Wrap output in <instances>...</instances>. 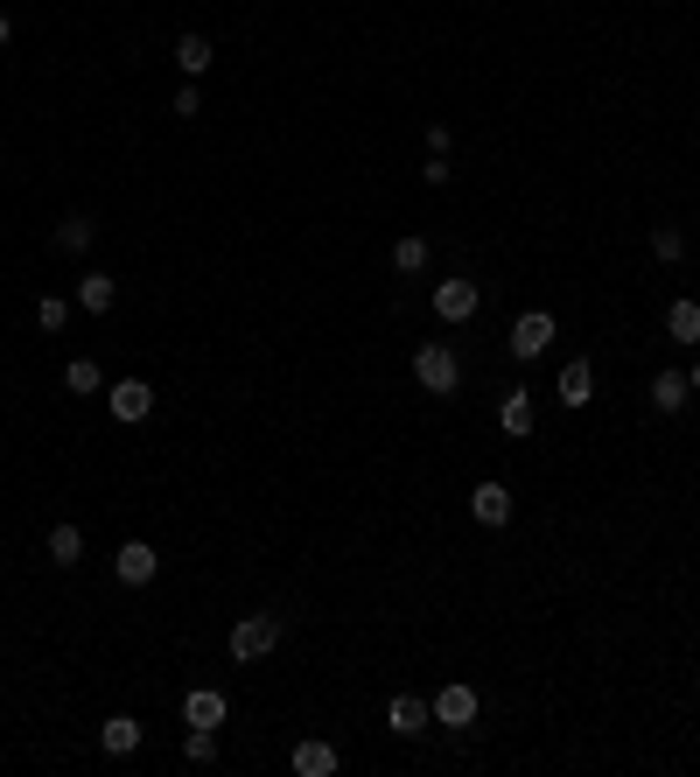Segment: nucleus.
Instances as JSON below:
<instances>
[{"label":"nucleus","instance_id":"nucleus-1","mask_svg":"<svg viewBox=\"0 0 700 777\" xmlns=\"http://www.w3.org/2000/svg\"><path fill=\"white\" fill-rule=\"evenodd\" d=\"M413 378H421V392H456L463 386V365L448 344H421L413 351Z\"/></svg>","mask_w":700,"mask_h":777},{"label":"nucleus","instance_id":"nucleus-2","mask_svg":"<svg viewBox=\"0 0 700 777\" xmlns=\"http://www.w3.org/2000/svg\"><path fill=\"white\" fill-rule=\"evenodd\" d=\"M274 644H280V617L274 610H253V617L232 623V658H267Z\"/></svg>","mask_w":700,"mask_h":777},{"label":"nucleus","instance_id":"nucleus-3","mask_svg":"<svg viewBox=\"0 0 700 777\" xmlns=\"http://www.w3.org/2000/svg\"><path fill=\"white\" fill-rule=\"evenodd\" d=\"M112 575L126 581V589H147V581L162 575V554L147 540H120V554H112Z\"/></svg>","mask_w":700,"mask_h":777},{"label":"nucleus","instance_id":"nucleus-4","mask_svg":"<svg viewBox=\"0 0 700 777\" xmlns=\"http://www.w3.org/2000/svg\"><path fill=\"white\" fill-rule=\"evenodd\" d=\"M105 407H112V421L120 428H134L155 413V386H141V378H120V386H105Z\"/></svg>","mask_w":700,"mask_h":777},{"label":"nucleus","instance_id":"nucleus-5","mask_svg":"<svg viewBox=\"0 0 700 777\" xmlns=\"http://www.w3.org/2000/svg\"><path fill=\"white\" fill-rule=\"evenodd\" d=\"M484 309V288H477V280H442V288H434V315H442V322H469V315H477Z\"/></svg>","mask_w":700,"mask_h":777},{"label":"nucleus","instance_id":"nucleus-6","mask_svg":"<svg viewBox=\"0 0 700 777\" xmlns=\"http://www.w3.org/2000/svg\"><path fill=\"white\" fill-rule=\"evenodd\" d=\"M434 722H442V729H469V722H477V687L448 679V687L434 693Z\"/></svg>","mask_w":700,"mask_h":777},{"label":"nucleus","instance_id":"nucleus-7","mask_svg":"<svg viewBox=\"0 0 700 777\" xmlns=\"http://www.w3.org/2000/svg\"><path fill=\"white\" fill-rule=\"evenodd\" d=\"M554 392H560V407H567V413H581V407L596 400V365H589V357L560 365V386H554Z\"/></svg>","mask_w":700,"mask_h":777},{"label":"nucleus","instance_id":"nucleus-8","mask_svg":"<svg viewBox=\"0 0 700 777\" xmlns=\"http://www.w3.org/2000/svg\"><path fill=\"white\" fill-rule=\"evenodd\" d=\"M546 344H554V315H546V309H533V315L512 322V357H540Z\"/></svg>","mask_w":700,"mask_h":777},{"label":"nucleus","instance_id":"nucleus-9","mask_svg":"<svg viewBox=\"0 0 700 777\" xmlns=\"http://www.w3.org/2000/svg\"><path fill=\"white\" fill-rule=\"evenodd\" d=\"M469 519H477V525H512V490H504V484H477V490H469Z\"/></svg>","mask_w":700,"mask_h":777},{"label":"nucleus","instance_id":"nucleus-10","mask_svg":"<svg viewBox=\"0 0 700 777\" xmlns=\"http://www.w3.org/2000/svg\"><path fill=\"white\" fill-rule=\"evenodd\" d=\"M434 722V700L421 693H392V708H386V729H400V735H421Z\"/></svg>","mask_w":700,"mask_h":777},{"label":"nucleus","instance_id":"nucleus-11","mask_svg":"<svg viewBox=\"0 0 700 777\" xmlns=\"http://www.w3.org/2000/svg\"><path fill=\"white\" fill-rule=\"evenodd\" d=\"M295 777H336V743L301 735V743H295Z\"/></svg>","mask_w":700,"mask_h":777},{"label":"nucleus","instance_id":"nucleus-12","mask_svg":"<svg viewBox=\"0 0 700 777\" xmlns=\"http://www.w3.org/2000/svg\"><path fill=\"white\" fill-rule=\"evenodd\" d=\"M182 722H189V729H218V722H224V693H218V687L182 693Z\"/></svg>","mask_w":700,"mask_h":777},{"label":"nucleus","instance_id":"nucleus-13","mask_svg":"<svg viewBox=\"0 0 700 777\" xmlns=\"http://www.w3.org/2000/svg\"><path fill=\"white\" fill-rule=\"evenodd\" d=\"M99 750H105V756H134V750H141V722H134V714H112V722H99Z\"/></svg>","mask_w":700,"mask_h":777},{"label":"nucleus","instance_id":"nucleus-14","mask_svg":"<svg viewBox=\"0 0 700 777\" xmlns=\"http://www.w3.org/2000/svg\"><path fill=\"white\" fill-rule=\"evenodd\" d=\"M666 336H673V344H700V301H687V295L673 301V309H666Z\"/></svg>","mask_w":700,"mask_h":777},{"label":"nucleus","instance_id":"nucleus-15","mask_svg":"<svg viewBox=\"0 0 700 777\" xmlns=\"http://www.w3.org/2000/svg\"><path fill=\"white\" fill-rule=\"evenodd\" d=\"M687 392H693L687 371H658V378H652V407H658V413H679V407H687Z\"/></svg>","mask_w":700,"mask_h":777},{"label":"nucleus","instance_id":"nucleus-16","mask_svg":"<svg viewBox=\"0 0 700 777\" xmlns=\"http://www.w3.org/2000/svg\"><path fill=\"white\" fill-rule=\"evenodd\" d=\"M498 428L512 434V442H525V434H533V392H512V400L498 407Z\"/></svg>","mask_w":700,"mask_h":777},{"label":"nucleus","instance_id":"nucleus-17","mask_svg":"<svg viewBox=\"0 0 700 777\" xmlns=\"http://www.w3.org/2000/svg\"><path fill=\"white\" fill-rule=\"evenodd\" d=\"M78 301H85L91 315H105L112 301H120V280H112V274H85V280H78Z\"/></svg>","mask_w":700,"mask_h":777},{"label":"nucleus","instance_id":"nucleus-18","mask_svg":"<svg viewBox=\"0 0 700 777\" xmlns=\"http://www.w3.org/2000/svg\"><path fill=\"white\" fill-rule=\"evenodd\" d=\"M64 392H70V400H78V392H105V371L91 365V357H70V365H64Z\"/></svg>","mask_w":700,"mask_h":777},{"label":"nucleus","instance_id":"nucleus-19","mask_svg":"<svg viewBox=\"0 0 700 777\" xmlns=\"http://www.w3.org/2000/svg\"><path fill=\"white\" fill-rule=\"evenodd\" d=\"M176 64H182V78H203L218 56H211V43H203V35H182V43H176Z\"/></svg>","mask_w":700,"mask_h":777},{"label":"nucleus","instance_id":"nucleus-20","mask_svg":"<svg viewBox=\"0 0 700 777\" xmlns=\"http://www.w3.org/2000/svg\"><path fill=\"white\" fill-rule=\"evenodd\" d=\"M78 554H85V533H78V525H49V560H56V567H78Z\"/></svg>","mask_w":700,"mask_h":777},{"label":"nucleus","instance_id":"nucleus-21","mask_svg":"<svg viewBox=\"0 0 700 777\" xmlns=\"http://www.w3.org/2000/svg\"><path fill=\"white\" fill-rule=\"evenodd\" d=\"M49 245H56V253H85V245H91V218H64L49 232Z\"/></svg>","mask_w":700,"mask_h":777},{"label":"nucleus","instance_id":"nucleus-22","mask_svg":"<svg viewBox=\"0 0 700 777\" xmlns=\"http://www.w3.org/2000/svg\"><path fill=\"white\" fill-rule=\"evenodd\" d=\"M392 267H400V274H421V267H427V238H413V232H407L400 245H392Z\"/></svg>","mask_w":700,"mask_h":777},{"label":"nucleus","instance_id":"nucleus-23","mask_svg":"<svg viewBox=\"0 0 700 777\" xmlns=\"http://www.w3.org/2000/svg\"><path fill=\"white\" fill-rule=\"evenodd\" d=\"M652 253H658V259H687V238H679V224H658V232H652Z\"/></svg>","mask_w":700,"mask_h":777},{"label":"nucleus","instance_id":"nucleus-24","mask_svg":"<svg viewBox=\"0 0 700 777\" xmlns=\"http://www.w3.org/2000/svg\"><path fill=\"white\" fill-rule=\"evenodd\" d=\"M182 756H189V764H211V756H218V735H211V729H189Z\"/></svg>","mask_w":700,"mask_h":777},{"label":"nucleus","instance_id":"nucleus-25","mask_svg":"<svg viewBox=\"0 0 700 777\" xmlns=\"http://www.w3.org/2000/svg\"><path fill=\"white\" fill-rule=\"evenodd\" d=\"M35 322H43V330H64V322H70V301H43V309H35Z\"/></svg>","mask_w":700,"mask_h":777},{"label":"nucleus","instance_id":"nucleus-26","mask_svg":"<svg viewBox=\"0 0 700 777\" xmlns=\"http://www.w3.org/2000/svg\"><path fill=\"white\" fill-rule=\"evenodd\" d=\"M421 176H427V182H434V189H442V182H448V176H456V168H448V155H427V168H421Z\"/></svg>","mask_w":700,"mask_h":777},{"label":"nucleus","instance_id":"nucleus-27","mask_svg":"<svg viewBox=\"0 0 700 777\" xmlns=\"http://www.w3.org/2000/svg\"><path fill=\"white\" fill-rule=\"evenodd\" d=\"M176 112H182V120H197V112H203V99H197V85H182V91H176Z\"/></svg>","mask_w":700,"mask_h":777},{"label":"nucleus","instance_id":"nucleus-28","mask_svg":"<svg viewBox=\"0 0 700 777\" xmlns=\"http://www.w3.org/2000/svg\"><path fill=\"white\" fill-rule=\"evenodd\" d=\"M14 43V22H8V14H0V49H8Z\"/></svg>","mask_w":700,"mask_h":777},{"label":"nucleus","instance_id":"nucleus-29","mask_svg":"<svg viewBox=\"0 0 700 777\" xmlns=\"http://www.w3.org/2000/svg\"><path fill=\"white\" fill-rule=\"evenodd\" d=\"M687 386H693V392H700V357H693V371H687Z\"/></svg>","mask_w":700,"mask_h":777}]
</instances>
